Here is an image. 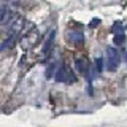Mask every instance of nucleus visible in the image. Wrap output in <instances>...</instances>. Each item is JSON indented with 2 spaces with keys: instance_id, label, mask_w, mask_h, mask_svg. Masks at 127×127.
<instances>
[{
  "instance_id": "obj_1",
  "label": "nucleus",
  "mask_w": 127,
  "mask_h": 127,
  "mask_svg": "<svg viewBox=\"0 0 127 127\" xmlns=\"http://www.w3.org/2000/svg\"><path fill=\"white\" fill-rule=\"evenodd\" d=\"M106 68H108L110 71H114L118 68V65H119V54H118V51L114 49V48H108L106 49Z\"/></svg>"
},
{
  "instance_id": "obj_2",
  "label": "nucleus",
  "mask_w": 127,
  "mask_h": 127,
  "mask_svg": "<svg viewBox=\"0 0 127 127\" xmlns=\"http://www.w3.org/2000/svg\"><path fill=\"white\" fill-rule=\"evenodd\" d=\"M56 81L59 83H73L75 81V76H73V71H70L68 68H62L56 73Z\"/></svg>"
},
{
  "instance_id": "obj_3",
  "label": "nucleus",
  "mask_w": 127,
  "mask_h": 127,
  "mask_svg": "<svg viewBox=\"0 0 127 127\" xmlns=\"http://www.w3.org/2000/svg\"><path fill=\"white\" fill-rule=\"evenodd\" d=\"M53 41H54V32L49 35V38L46 40L45 46H43V56H45V57H48L49 53H51V49H53Z\"/></svg>"
},
{
  "instance_id": "obj_4",
  "label": "nucleus",
  "mask_w": 127,
  "mask_h": 127,
  "mask_svg": "<svg viewBox=\"0 0 127 127\" xmlns=\"http://www.w3.org/2000/svg\"><path fill=\"white\" fill-rule=\"evenodd\" d=\"M14 43H16V33H13V35H10L5 41L2 43V49L5 51V49H8V48H13L14 46Z\"/></svg>"
},
{
  "instance_id": "obj_5",
  "label": "nucleus",
  "mask_w": 127,
  "mask_h": 127,
  "mask_svg": "<svg viewBox=\"0 0 127 127\" xmlns=\"http://www.w3.org/2000/svg\"><path fill=\"white\" fill-rule=\"evenodd\" d=\"M87 68H89V64H87L86 59H78L76 61V70L81 71V73H86Z\"/></svg>"
},
{
  "instance_id": "obj_6",
  "label": "nucleus",
  "mask_w": 127,
  "mask_h": 127,
  "mask_svg": "<svg viewBox=\"0 0 127 127\" xmlns=\"http://www.w3.org/2000/svg\"><path fill=\"white\" fill-rule=\"evenodd\" d=\"M113 41H114V45H118V46L124 45V41H126V37H124V33H114V38H113Z\"/></svg>"
},
{
  "instance_id": "obj_7",
  "label": "nucleus",
  "mask_w": 127,
  "mask_h": 127,
  "mask_svg": "<svg viewBox=\"0 0 127 127\" xmlns=\"http://www.w3.org/2000/svg\"><path fill=\"white\" fill-rule=\"evenodd\" d=\"M122 30H124V26H122L119 21H116L113 24V32L114 33H122Z\"/></svg>"
},
{
  "instance_id": "obj_8",
  "label": "nucleus",
  "mask_w": 127,
  "mask_h": 127,
  "mask_svg": "<svg viewBox=\"0 0 127 127\" xmlns=\"http://www.w3.org/2000/svg\"><path fill=\"white\" fill-rule=\"evenodd\" d=\"M70 37H71V43H81L83 41L81 33H70Z\"/></svg>"
},
{
  "instance_id": "obj_9",
  "label": "nucleus",
  "mask_w": 127,
  "mask_h": 127,
  "mask_svg": "<svg viewBox=\"0 0 127 127\" xmlns=\"http://www.w3.org/2000/svg\"><path fill=\"white\" fill-rule=\"evenodd\" d=\"M100 22H102V21H100V19H98V18H94L92 21L89 22V27H91V29H95V27H97V26H98V24H100Z\"/></svg>"
},
{
  "instance_id": "obj_10",
  "label": "nucleus",
  "mask_w": 127,
  "mask_h": 127,
  "mask_svg": "<svg viewBox=\"0 0 127 127\" xmlns=\"http://www.w3.org/2000/svg\"><path fill=\"white\" fill-rule=\"evenodd\" d=\"M95 64H97V70L102 71L103 70V61H102V59H97V62H95Z\"/></svg>"
},
{
  "instance_id": "obj_11",
  "label": "nucleus",
  "mask_w": 127,
  "mask_h": 127,
  "mask_svg": "<svg viewBox=\"0 0 127 127\" xmlns=\"http://www.w3.org/2000/svg\"><path fill=\"white\" fill-rule=\"evenodd\" d=\"M126 61H127V53H126Z\"/></svg>"
},
{
  "instance_id": "obj_12",
  "label": "nucleus",
  "mask_w": 127,
  "mask_h": 127,
  "mask_svg": "<svg viewBox=\"0 0 127 127\" xmlns=\"http://www.w3.org/2000/svg\"><path fill=\"white\" fill-rule=\"evenodd\" d=\"M126 27H127V26H126Z\"/></svg>"
}]
</instances>
